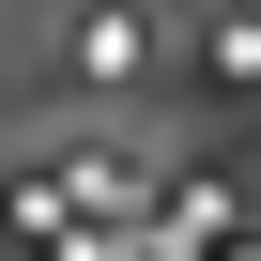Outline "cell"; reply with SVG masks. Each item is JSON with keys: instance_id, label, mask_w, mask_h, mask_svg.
Masks as SVG:
<instances>
[{"instance_id": "7a4b0ae2", "label": "cell", "mask_w": 261, "mask_h": 261, "mask_svg": "<svg viewBox=\"0 0 261 261\" xmlns=\"http://www.w3.org/2000/svg\"><path fill=\"white\" fill-rule=\"evenodd\" d=\"M200 77L215 92H261V0H215L200 16Z\"/></svg>"}, {"instance_id": "6da1fadb", "label": "cell", "mask_w": 261, "mask_h": 261, "mask_svg": "<svg viewBox=\"0 0 261 261\" xmlns=\"http://www.w3.org/2000/svg\"><path fill=\"white\" fill-rule=\"evenodd\" d=\"M169 0H77L62 16V62H77V92H139V77H169Z\"/></svg>"}]
</instances>
